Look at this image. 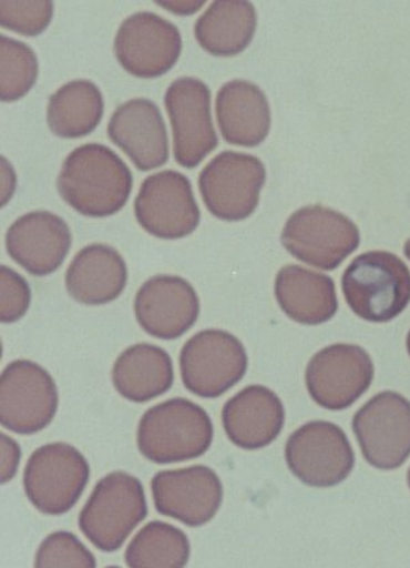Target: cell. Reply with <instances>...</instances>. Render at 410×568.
<instances>
[{
    "instance_id": "1",
    "label": "cell",
    "mask_w": 410,
    "mask_h": 568,
    "mask_svg": "<svg viewBox=\"0 0 410 568\" xmlns=\"http://www.w3.org/2000/svg\"><path fill=\"white\" fill-rule=\"evenodd\" d=\"M133 174L120 155L98 143L70 152L58 175V192L78 213L104 219L125 207Z\"/></svg>"
},
{
    "instance_id": "2",
    "label": "cell",
    "mask_w": 410,
    "mask_h": 568,
    "mask_svg": "<svg viewBox=\"0 0 410 568\" xmlns=\"http://www.w3.org/2000/svg\"><path fill=\"white\" fill-rule=\"evenodd\" d=\"M213 440L214 426L207 412L183 397L151 407L137 429L140 453L157 465L201 458Z\"/></svg>"
},
{
    "instance_id": "3",
    "label": "cell",
    "mask_w": 410,
    "mask_h": 568,
    "mask_svg": "<svg viewBox=\"0 0 410 568\" xmlns=\"http://www.w3.org/2000/svg\"><path fill=\"white\" fill-rule=\"evenodd\" d=\"M342 292L359 318L385 324L406 312L410 303V272L388 251H369L351 261L342 275Z\"/></svg>"
},
{
    "instance_id": "4",
    "label": "cell",
    "mask_w": 410,
    "mask_h": 568,
    "mask_svg": "<svg viewBox=\"0 0 410 568\" xmlns=\"http://www.w3.org/2000/svg\"><path fill=\"white\" fill-rule=\"evenodd\" d=\"M148 515L144 486L125 471H114L101 479L81 509L82 535L98 549L115 552Z\"/></svg>"
},
{
    "instance_id": "5",
    "label": "cell",
    "mask_w": 410,
    "mask_h": 568,
    "mask_svg": "<svg viewBox=\"0 0 410 568\" xmlns=\"http://www.w3.org/2000/svg\"><path fill=\"white\" fill-rule=\"evenodd\" d=\"M280 242L296 260L331 272L359 248L360 232L347 215L315 204L289 216Z\"/></svg>"
},
{
    "instance_id": "6",
    "label": "cell",
    "mask_w": 410,
    "mask_h": 568,
    "mask_svg": "<svg viewBox=\"0 0 410 568\" xmlns=\"http://www.w3.org/2000/svg\"><path fill=\"white\" fill-rule=\"evenodd\" d=\"M90 476V465L79 449L66 443H52L29 458L23 488L34 508L58 517L78 505Z\"/></svg>"
},
{
    "instance_id": "7",
    "label": "cell",
    "mask_w": 410,
    "mask_h": 568,
    "mask_svg": "<svg viewBox=\"0 0 410 568\" xmlns=\"http://www.w3.org/2000/svg\"><path fill=\"white\" fill-rule=\"evenodd\" d=\"M266 175L265 163L259 158L244 152H221L198 175L205 207L222 221L248 219L259 206Z\"/></svg>"
},
{
    "instance_id": "8",
    "label": "cell",
    "mask_w": 410,
    "mask_h": 568,
    "mask_svg": "<svg viewBox=\"0 0 410 568\" xmlns=\"http://www.w3.org/2000/svg\"><path fill=\"white\" fill-rule=\"evenodd\" d=\"M181 378L191 394L215 399L248 371L244 344L232 333L207 329L187 339L180 355Z\"/></svg>"
},
{
    "instance_id": "9",
    "label": "cell",
    "mask_w": 410,
    "mask_h": 568,
    "mask_svg": "<svg viewBox=\"0 0 410 568\" xmlns=\"http://www.w3.org/2000/svg\"><path fill=\"white\" fill-rule=\"evenodd\" d=\"M287 467L301 483L314 488L341 484L355 468V453L341 427L312 420L298 427L285 447Z\"/></svg>"
},
{
    "instance_id": "10",
    "label": "cell",
    "mask_w": 410,
    "mask_h": 568,
    "mask_svg": "<svg viewBox=\"0 0 410 568\" xmlns=\"http://www.w3.org/2000/svg\"><path fill=\"white\" fill-rule=\"evenodd\" d=\"M58 388L45 368L32 361H14L0 377V424L17 435L45 429L58 412Z\"/></svg>"
},
{
    "instance_id": "11",
    "label": "cell",
    "mask_w": 410,
    "mask_h": 568,
    "mask_svg": "<svg viewBox=\"0 0 410 568\" xmlns=\"http://www.w3.org/2000/svg\"><path fill=\"white\" fill-rule=\"evenodd\" d=\"M353 433L362 456L378 470H396L410 456V402L397 392L373 396L356 413Z\"/></svg>"
},
{
    "instance_id": "12",
    "label": "cell",
    "mask_w": 410,
    "mask_h": 568,
    "mask_svg": "<svg viewBox=\"0 0 410 568\" xmlns=\"http://www.w3.org/2000/svg\"><path fill=\"white\" fill-rule=\"evenodd\" d=\"M134 215L144 231L163 240L189 236L202 216L189 179L175 170L144 180L134 201Z\"/></svg>"
},
{
    "instance_id": "13",
    "label": "cell",
    "mask_w": 410,
    "mask_h": 568,
    "mask_svg": "<svg viewBox=\"0 0 410 568\" xmlns=\"http://www.w3.org/2000/svg\"><path fill=\"white\" fill-rule=\"evenodd\" d=\"M373 376V362L365 348L355 344H334L309 361L306 384L316 404L341 412L366 394Z\"/></svg>"
},
{
    "instance_id": "14",
    "label": "cell",
    "mask_w": 410,
    "mask_h": 568,
    "mask_svg": "<svg viewBox=\"0 0 410 568\" xmlns=\"http://www.w3.org/2000/svg\"><path fill=\"white\" fill-rule=\"evenodd\" d=\"M164 105L172 122L175 161L186 169L197 168L219 143L208 85L195 78H180L167 88Z\"/></svg>"
},
{
    "instance_id": "15",
    "label": "cell",
    "mask_w": 410,
    "mask_h": 568,
    "mask_svg": "<svg viewBox=\"0 0 410 568\" xmlns=\"http://www.w3.org/2000/svg\"><path fill=\"white\" fill-rule=\"evenodd\" d=\"M114 51L127 73L140 79H156L177 63L183 38L173 22L151 11H139L122 21Z\"/></svg>"
},
{
    "instance_id": "16",
    "label": "cell",
    "mask_w": 410,
    "mask_h": 568,
    "mask_svg": "<svg viewBox=\"0 0 410 568\" xmlns=\"http://www.w3.org/2000/svg\"><path fill=\"white\" fill-rule=\"evenodd\" d=\"M151 489L157 513L189 527L208 524L224 500L219 477L202 465L160 471Z\"/></svg>"
},
{
    "instance_id": "17",
    "label": "cell",
    "mask_w": 410,
    "mask_h": 568,
    "mask_svg": "<svg viewBox=\"0 0 410 568\" xmlns=\"http://www.w3.org/2000/svg\"><path fill=\"white\" fill-rule=\"evenodd\" d=\"M134 314L150 336L177 339L196 324L201 315V298L185 278L155 275L145 281L134 297Z\"/></svg>"
},
{
    "instance_id": "18",
    "label": "cell",
    "mask_w": 410,
    "mask_h": 568,
    "mask_svg": "<svg viewBox=\"0 0 410 568\" xmlns=\"http://www.w3.org/2000/svg\"><path fill=\"white\" fill-rule=\"evenodd\" d=\"M72 247V232L61 216L32 211L13 222L6 233V250L14 262L37 277L58 271Z\"/></svg>"
},
{
    "instance_id": "19",
    "label": "cell",
    "mask_w": 410,
    "mask_h": 568,
    "mask_svg": "<svg viewBox=\"0 0 410 568\" xmlns=\"http://www.w3.org/2000/svg\"><path fill=\"white\" fill-rule=\"evenodd\" d=\"M107 133L140 172L166 165L170 154L166 122L161 109L150 99L136 98L122 103L111 115Z\"/></svg>"
},
{
    "instance_id": "20",
    "label": "cell",
    "mask_w": 410,
    "mask_h": 568,
    "mask_svg": "<svg viewBox=\"0 0 410 568\" xmlns=\"http://www.w3.org/2000/svg\"><path fill=\"white\" fill-rule=\"evenodd\" d=\"M222 424L228 440L238 448H266L284 429L285 407L278 395L266 386H246L225 404Z\"/></svg>"
},
{
    "instance_id": "21",
    "label": "cell",
    "mask_w": 410,
    "mask_h": 568,
    "mask_svg": "<svg viewBox=\"0 0 410 568\" xmlns=\"http://www.w3.org/2000/svg\"><path fill=\"white\" fill-rule=\"evenodd\" d=\"M215 110L226 143L256 148L267 139L271 110L266 93L256 84L245 80L228 81L216 95Z\"/></svg>"
},
{
    "instance_id": "22",
    "label": "cell",
    "mask_w": 410,
    "mask_h": 568,
    "mask_svg": "<svg viewBox=\"0 0 410 568\" xmlns=\"http://www.w3.org/2000/svg\"><path fill=\"white\" fill-rule=\"evenodd\" d=\"M127 283L126 262L110 245L91 244L70 263L64 284L69 295L85 306H103L119 298Z\"/></svg>"
},
{
    "instance_id": "23",
    "label": "cell",
    "mask_w": 410,
    "mask_h": 568,
    "mask_svg": "<svg viewBox=\"0 0 410 568\" xmlns=\"http://www.w3.org/2000/svg\"><path fill=\"white\" fill-rule=\"evenodd\" d=\"M275 297L290 320L303 325H321L338 312L336 284L326 274L289 265L275 278Z\"/></svg>"
},
{
    "instance_id": "24",
    "label": "cell",
    "mask_w": 410,
    "mask_h": 568,
    "mask_svg": "<svg viewBox=\"0 0 410 568\" xmlns=\"http://www.w3.org/2000/svg\"><path fill=\"white\" fill-rule=\"evenodd\" d=\"M173 383V361L166 351L154 344L132 345L114 363L113 384L126 400H154L166 394Z\"/></svg>"
},
{
    "instance_id": "25",
    "label": "cell",
    "mask_w": 410,
    "mask_h": 568,
    "mask_svg": "<svg viewBox=\"0 0 410 568\" xmlns=\"http://www.w3.org/2000/svg\"><path fill=\"white\" fill-rule=\"evenodd\" d=\"M255 6L245 0H215L198 17L195 37L209 54L233 57L243 52L255 37Z\"/></svg>"
},
{
    "instance_id": "26",
    "label": "cell",
    "mask_w": 410,
    "mask_h": 568,
    "mask_svg": "<svg viewBox=\"0 0 410 568\" xmlns=\"http://www.w3.org/2000/svg\"><path fill=\"white\" fill-rule=\"evenodd\" d=\"M104 113L102 91L90 80H73L52 93L47 108L51 132L63 139H79L101 124Z\"/></svg>"
},
{
    "instance_id": "27",
    "label": "cell",
    "mask_w": 410,
    "mask_h": 568,
    "mask_svg": "<svg viewBox=\"0 0 410 568\" xmlns=\"http://www.w3.org/2000/svg\"><path fill=\"white\" fill-rule=\"evenodd\" d=\"M191 556L189 538L178 527L154 520L143 527L126 549L132 568H181Z\"/></svg>"
},
{
    "instance_id": "28",
    "label": "cell",
    "mask_w": 410,
    "mask_h": 568,
    "mask_svg": "<svg viewBox=\"0 0 410 568\" xmlns=\"http://www.w3.org/2000/svg\"><path fill=\"white\" fill-rule=\"evenodd\" d=\"M39 61L34 51L20 40L0 38V98L19 101L37 83Z\"/></svg>"
},
{
    "instance_id": "29",
    "label": "cell",
    "mask_w": 410,
    "mask_h": 568,
    "mask_svg": "<svg viewBox=\"0 0 410 568\" xmlns=\"http://www.w3.org/2000/svg\"><path fill=\"white\" fill-rule=\"evenodd\" d=\"M34 566L40 568H93L95 556L69 531H55L40 544Z\"/></svg>"
},
{
    "instance_id": "30",
    "label": "cell",
    "mask_w": 410,
    "mask_h": 568,
    "mask_svg": "<svg viewBox=\"0 0 410 568\" xmlns=\"http://www.w3.org/2000/svg\"><path fill=\"white\" fill-rule=\"evenodd\" d=\"M54 16V3L49 0H2L0 26L10 31L38 37L50 26Z\"/></svg>"
},
{
    "instance_id": "31",
    "label": "cell",
    "mask_w": 410,
    "mask_h": 568,
    "mask_svg": "<svg viewBox=\"0 0 410 568\" xmlns=\"http://www.w3.org/2000/svg\"><path fill=\"white\" fill-rule=\"evenodd\" d=\"M31 288L21 274L8 266L0 267V321L13 324L27 314Z\"/></svg>"
},
{
    "instance_id": "32",
    "label": "cell",
    "mask_w": 410,
    "mask_h": 568,
    "mask_svg": "<svg viewBox=\"0 0 410 568\" xmlns=\"http://www.w3.org/2000/svg\"><path fill=\"white\" fill-rule=\"evenodd\" d=\"M0 443H2V484H8L19 470L21 449L13 438L6 435H0Z\"/></svg>"
},
{
    "instance_id": "33",
    "label": "cell",
    "mask_w": 410,
    "mask_h": 568,
    "mask_svg": "<svg viewBox=\"0 0 410 568\" xmlns=\"http://www.w3.org/2000/svg\"><path fill=\"white\" fill-rule=\"evenodd\" d=\"M156 4L173 11L174 14L191 16L203 8L205 0H168V2L157 0Z\"/></svg>"
},
{
    "instance_id": "34",
    "label": "cell",
    "mask_w": 410,
    "mask_h": 568,
    "mask_svg": "<svg viewBox=\"0 0 410 568\" xmlns=\"http://www.w3.org/2000/svg\"><path fill=\"white\" fill-rule=\"evenodd\" d=\"M403 253H406L408 260L410 261V239L406 243V247H403Z\"/></svg>"
},
{
    "instance_id": "35",
    "label": "cell",
    "mask_w": 410,
    "mask_h": 568,
    "mask_svg": "<svg viewBox=\"0 0 410 568\" xmlns=\"http://www.w3.org/2000/svg\"><path fill=\"white\" fill-rule=\"evenodd\" d=\"M407 348H408V354L410 356V331H409L408 337H407Z\"/></svg>"
},
{
    "instance_id": "36",
    "label": "cell",
    "mask_w": 410,
    "mask_h": 568,
    "mask_svg": "<svg viewBox=\"0 0 410 568\" xmlns=\"http://www.w3.org/2000/svg\"><path fill=\"white\" fill-rule=\"evenodd\" d=\"M408 485H409V488H410V468H409V471H408Z\"/></svg>"
}]
</instances>
